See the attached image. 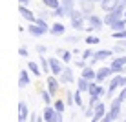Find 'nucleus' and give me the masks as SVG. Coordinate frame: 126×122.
Here are the masks:
<instances>
[{"instance_id":"48","label":"nucleus","mask_w":126,"mask_h":122,"mask_svg":"<svg viewBox=\"0 0 126 122\" xmlns=\"http://www.w3.org/2000/svg\"><path fill=\"white\" fill-rule=\"evenodd\" d=\"M90 122H101V120H97V119H93V117H92V120H90Z\"/></svg>"},{"instance_id":"41","label":"nucleus","mask_w":126,"mask_h":122,"mask_svg":"<svg viewBox=\"0 0 126 122\" xmlns=\"http://www.w3.org/2000/svg\"><path fill=\"white\" fill-rule=\"evenodd\" d=\"M18 55H20V56H28V49H26V47H20V49H18Z\"/></svg>"},{"instance_id":"2","label":"nucleus","mask_w":126,"mask_h":122,"mask_svg":"<svg viewBox=\"0 0 126 122\" xmlns=\"http://www.w3.org/2000/svg\"><path fill=\"white\" fill-rule=\"evenodd\" d=\"M123 88H126V77L124 75H113L110 78V86H108V97H111L117 89H123Z\"/></svg>"},{"instance_id":"21","label":"nucleus","mask_w":126,"mask_h":122,"mask_svg":"<svg viewBox=\"0 0 126 122\" xmlns=\"http://www.w3.org/2000/svg\"><path fill=\"white\" fill-rule=\"evenodd\" d=\"M64 31H66V26H64L62 22H55L53 26H51L49 33L55 35V37H60V35H64Z\"/></svg>"},{"instance_id":"27","label":"nucleus","mask_w":126,"mask_h":122,"mask_svg":"<svg viewBox=\"0 0 126 122\" xmlns=\"http://www.w3.org/2000/svg\"><path fill=\"white\" fill-rule=\"evenodd\" d=\"M53 108L57 109V113H64V109H66V100H62V98L55 100V102H53Z\"/></svg>"},{"instance_id":"17","label":"nucleus","mask_w":126,"mask_h":122,"mask_svg":"<svg viewBox=\"0 0 126 122\" xmlns=\"http://www.w3.org/2000/svg\"><path fill=\"white\" fill-rule=\"evenodd\" d=\"M29 117V109L26 102H18V122H26V119Z\"/></svg>"},{"instance_id":"16","label":"nucleus","mask_w":126,"mask_h":122,"mask_svg":"<svg viewBox=\"0 0 126 122\" xmlns=\"http://www.w3.org/2000/svg\"><path fill=\"white\" fill-rule=\"evenodd\" d=\"M106 113H108V111H106V106H104V102H99L97 106H95V109H93V119L102 120Z\"/></svg>"},{"instance_id":"10","label":"nucleus","mask_w":126,"mask_h":122,"mask_svg":"<svg viewBox=\"0 0 126 122\" xmlns=\"http://www.w3.org/2000/svg\"><path fill=\"white\" fill-rule=\"evenodd\" d=\"M59 78H60V84H71V82H75L73 69L68 68V66H64V71H62V75H60Z\"/></svg>"},{"instance_id":"13","label":"nucleus","mask_w":126,"mask_h":122,"mask_svg":"<svg viewBox=\"0 0 126 122\" xmlns=\"http://www.w3.org/2000/svg\"><path fill=\"white\" fill-rule=\"evenodd\" d=\"M18 13L24 16L28 22H35L37 20V15L31 11V9H28V6H22V4H18Z\"/></svg>"},{"instance_id":"30","label":"nucleus","mask_w":126,"mask_h":122,"mask_svg":"<svg viewBox=\"0 0 126 122\" xmlns=\"http://www.w3.org/2000/svg\"><path fill=\"white\" fill-rule=\"evenodd\" d=\"M99 100H101V97H97V95H90V102H88V108L95 109V106L99 104Z\"/></svg>"},{"instance_id":"18","label":"nucleus","mask_w":126,"mask_h":122,"mask_svg":"<svg viewBox=\"0 0 126 122\" xmlns=\"http://www.w3.org/2000/svg\"><path fill=\"white\" fill-rule=\"evenodd\" d=\"M111 55H113V49H99V51H95L93 58L97 60V62H102V60H106L108 56H111Z\"/></svg>"},{"instance_id":"43","label":"nucleus","mask_w":126,"mask_h":122,"mask_svg":"<svg viewBox=\"0 0 126 122\" xmlns=\"http://www.w3.org/2000/svg\"><path fill=\"white\" fill-rule=\"evenodd\" d=\"M77 66H79V68H86V60H84V58L77 60Z\"/></svg>"},{"instance_id":"3","label":"nucleus","mask_w":126,"mask_h":122,"mask_svg":"<svg viewBox=\"0 0 126 122\" xmlns=\"http://www.w3.org/2000/svg\"><path fill=\"white\" fill-rule=\"evenodd\" d=\"M110 68H111V71H113V75H124L126 73V56L124 55L113 56Z\"/></svg>"},{"instance_id":"4","label":"nucleus","mask_w":126,"mask_h":122,"mask_svg":"<svg viewBox=\"0 0 126 122\" xmlns=\"http://www.w3.org/2000/svg\"><path fill=\"white\" fill-rule=\"evenodd\" d=\"M88 27H86V31L92 35V31H101L104 27V18H101L99 15H90L88 18Z\"/></svg>"},{"instance_id":"8","label":"nucleus","mask_w":126,"mask_h":122,"mask_svg":"<svg viewBox=\"0 0 126 122\" xmlns=\"http://www.w3.org/2000/svg\"><path fill=\"white\" fill-rule=\"evenodd\" d=\"M46 86H47V91H49L51 95H57L59 86H60V78H57L55 75H47V78H46Z\"/></svg>"},{"instance_id":"20","label":"nucleus","mask_w":126,"mask_h":122,"mask_svg":"<svg viewBox=\"0 0 126 122\" xmlns=\"http://www.w3.org/2000/svg\"><path fill=\"white\" fill-rule=\"evenodd\" d=\"M90 84H92V80H88V78H84V77H79V78H77V89H79L80 93L88 91V89H90Z\"/></svg>"},{"instance_id":"54","label":"nucleus","mask_w":126,"mask_h":122,"mask_svg":"<svg viewBox=\"0 0 126 122\" xmlns=\"http://www.w3.org/2000/svg\"><path fill=\"white\" fill-rule=\"evenodd\" d=\"M124 42H126V40H124Z\"/></svg>"},{"instance_id":"53","label":"nucleus","mask_w":126,"mask_h":122,"mask_svg":"<svg viewBox=\"0 0 126 122\" xmlns=\"http://www.w3.org/2000/svg\"><path fill=\"white\" fill-rule=\"evenodd\" d=\"M60 2H62V0H60Z\"/></svg>"},{"instance_id":"51","label":"nucleus","mask_w":126,"mask_h":122,"mask_svg":"<svg viewBox=\"0 0 126 122\" xmlns=\"http://www.w3.org/2000/svg\"><path fill=\"white\" fill-rule=\"evenodd\" d=\"M124 20H126V11H124Z\"/></svg>"},{"instance_id":"23","label":"nucleus","mask_w":126,"mask_h":122,"mask_svg":"<svg viewBox=\"0 0 126 122\" xmlns=\"http://www.w3.org/2000/svg\"><path fill=\"white\" fill-rule=\"evenodd\" d=\"M28 69L33 73L35 77H40V75H42V68H40V64L35 62V60H29V62H28Z\"/></svg>"},{"instance_id":"7","label":"nucleus","mask_w":126,"mask_h":122,"mask_svg":"<svg viewBox=\"0 0 126 122\" xmlns=\"http://www.w3.org/2000/svg\"><path fill=\"white\" fill-rule=\"evenodd\" d=\"M49 68H51V75H55V77H60L62 71H64L62 62H60L57 56H49Z\"/></svg>"},{"instance_id":"33","label":"nucleus","mask_w":126,"mask_h":122,"mask_svg":"<svg viewBox=\"0 0 126 122\" xmlns=\"http://www.w3.org/2000/svg\"><path fill=\"white\" fill-rule=\"evenodd\" d=\"M35 24H38V26H40V27H44L46 29V31H49V26H47V22H46V18H42V16H37V20H35Z\"/></svg>"},{"instance_id":"22","label":"nucleus","mask_w":126,"mask_h":122,"mask_svg":"<svg viewBox=\"0 0 126 122\" xmlns=\"http://www.w3.org/2000/svg\"><path fill=\"white\" fill-rule=\"evenodd\" d=\"M38 64H40V68H42V73H46V75H51L49 58H46L44 55H40V56H38Z\"/></svg>"},{"instance_id":"52","label":"nucleus","mask_w":126,"mask_h":122,"mask_svg":"<svg viewBox=\"0 0 126 122\" xmlns=\"http://www.w3.org/2000/svg\"><path fill=\"white\" fill-rule=\"evenodd\" d=\"M123 122H126V119H124V120H123Z\"/></svg>"},{"instance_id":"31","label":"nucleus","mask_w":126,"mask_h":122,"mask_svg":"<svg viewBox=\"0 0 126 122\" xmlns=\"http://www.w3.org/2000/svg\"><path fill=\"white\" fill-rule=\"evenodd\" d=\"M62 6L66 7V9H68L69 13H71V11L77 7V6H75V0H62Z\"/></svg>"},{"instance_id":"29","label":"nucleus","mask_w":126,"mask_h":122,"mask_svg":"<svg viewBox=\"0 0 126 122\" xmlns=\"http://www.w3.org/2000/svg\"><path fill=\"white\" fill-rule=\"evenodd\" d=\"M84 42H86V44H88V46H95V44H99V42H101V40H99V37H95V35H88Z\"/></svg>"},{"instance_id":"14","label":"nucleus","mask_w":126,"mask_h":122,"mask_svg":"<svg viewBox=\"0 0 126 122\" xmlns=\"http://www.w3.org/2000/svg\"><path fill=\"white\" fill-rule=\"evenodd\" d=\"M119 4H121V0H102L99 6L102 7V11H104V13H110V11H113L115 7L119 6Z\"/></svg>"},{"instance_id":"11","label":"nucleus","mask_w":126,"mask_h":122,"mask_svg":"<svg viewBox=\"0 0 126 122\" xmlns=\"http://www.w3.org/2000/svg\"><path fill=\"white\" fill-rule=\"evenodd\" d=\"M42 117H44L46 122H57V109L53 106H46L44 111H42Z\"/></svg>"},{"instance_id":"37","label":"nucleus","mask_w":126,"mask_h":122,"mask_svg":"<svg viewBox=\"0 0 126 122\" xmlns=\"http://www.w3.org/2000/svg\"><path fill=\"white\" fill-rule=\"evenodd\" d=\"M62 62L64 64L71 62V53H69V51H62Z\"/></svg>"},{"instance_id":"32","label":"nucleus","mask_w":126,"mask_h":122,"mask_svg":"<svg viewBox=\"0 0 126 122\" xmlns=\"http://www.w3.org/2000/svg\"><path fill=\"white\" fill-rule=\"evenodd\" d=\"M111 37H113L115 40H126V29H123V31H113Z\"/></svg>"},{"instance_id":"35","label":"nucleus","mask_w":126,"mask_h":122,"mask_svg":"<svg viewBox=\"0 0 126 122\" xmlns=\"http://www.w3.org/2000/svg\"><path fill=\"white\" fill-rule=\"evenodd\" d=\"M113 51H115V53H121V55H123L124 51H126V42L123 40V44H117V46L113 47Z\"/></svg>"},{"instance_id":"42","label":"nucleus","mask_w":126,"mask_h":122,"mask_svg":"<svg viewBox=\"0 0 126 122\" xmlns=\"http://www.w3.org/2000/svg\"><path fill=\"white\" fill-rule=\"evenodd\" d=\"M101 122H113V119L110 117V113H106V115H104V119H102Z\"/></svg>"},{"instance_id":"28","label":"nucleus","mask_w":126,"mask_h":122,"mask_svg":"<svg viewBox=\"0 0 126 122\" xmlns=\"http://www.w3.org/2000/svg\"><path fill=\"white\" fill-rule=\"evenodd\" d=\"M40 97H42L46 106H51V97H53V95H51L49 91H40Z\"/></svg>"},{"instance_id":"12","label":"nucleus","mask_w":126,"mask_h":122,"mask_svg":"<svg viewBox=\"0 0 126 122\" xmlns=\"http://www.w3.org/2000/svg\"><path fill=\"white\" fill-rule=\"evenodd\" d=\"M28 33L31 35V37H42V35H46V33H49V31H46L44 27H40V26L35 24V22H29V26H28Z\"/></svg>"},{"instance_id":"40","label":"nucleus","mask_w":126,"mask_h":122,"mask_svg":"<svg viewBox=\"0 0 126 122\" xmlns=\"http://www.w3.org/2000/svg\"><path fill=\"white\" fill-rule=\"evenodd\" d=\"M37 51H38L40 55H44L46 51H47V47H46V46H42V44H38V46H37Z\"/></svg>"},{"instance_id":"5","label":"nucleus","mask_w":126,"mask_h":122,"mask_svg":"<svg viewBox=\"0 0 126 122\" xmlns=\"http://www.w3.org/2000/svg\"><path fill=\"white\" fill-rule=\"evenodd\" d=\"M111 77H113L111 68L110 66H102L101 69H97V78H95V80H97L99 84H102V82H106L108 78H111Z\"/></svg>"},{"instance_id":"26","label":"nucleus","mask_w":126,"mask_h":122,"mask_svg":"<svg viewBox=\"0 0 126 122\" xmlns=\"http://www.w3.org/2000/svg\"><path fill=\"white\" fill-rule=\"evenodd\" d=\"M42 4L47 7V9H57V7H60V0H42Z\"/></svg>"},{"instance_id":"49","label":"nucleus","mask_w":126,"mask_h":122,"mask_svg":"<svg viewBox=\"0 0 126 122\" xmlns=\"http://www.w3.org/2000/svg\"><path fill=\"white\" fill-rule=\"evenodd\" d=\"M121 4H123V6L126 7V0H121Z\"/></svg>"},{"instance_id":"24","label":"nucleus","mask_w":126,"mask_h":122,"mask_svg":"<svg viewBox=\"0 0 126 122\" xmlns=\"http://www.w3.org/2000/svg\"><path fill=\"white\" fill-rule=\"evenodd\" d=\"M110 27H111V31H123V29H126V20L121 18V20H117V22L110 24Z\"/></svg>"},{"instance_id":"1","label":"nucleus","mask_w":126,"mask_h":122,"mask_svg":"<svg viewBox=\"0 0 126 122\" xmlns=\"http://www.w3.org/2000/svg\"><path fill=\"white\" fill-rule=\"evenodd\" d=\"M69 20H71V27L75 31H82V29L88 27V20H86V13L80 7H75L69 13Z\"/></svg>"},{"instance_id":"9","label":"nucleus","mask_w":126,"mask_h":122,"mask_svg":"<svg viewBox=\"0 0 126 122\" xmlns=\"http://www.w3.org/2000/svg\"><path fill=\"white\" fill-rule=\"evenodd\" d=\"M77 2H79V7L86 13V18L90 15H93V9H95V4L97 2H93V0H77Z\"/></svg>"},{"instance_id":"6","label":"nucleus","mask_w":126,"mask_h":122,"mask_svg":"<svg viewBox=\"0 0 126 122\" xmlns=\"http://www.w3.org/2000/svg\"><path fill=\"white\" fill-rule=\"evenodd\" d=\"M121 106H123V102H121L119 98H113L111 100V104H110V109H108V113H110V117L113 120H117V119H121Z\"/></svg>"},{"instance_id":"46","label":"nucleus","mask_w":126,"mask_h":122,"mask_svg":"<svg viewBox=\"0 0 126 122\" xmlns=\"http://www.w3.org/2000/svg\"><path fill=\"white\" fill-rule=\"evenodd\" d=\"M64 119H62V113H57V122H62Z\"/></svg>"},{"instance_id":"44","label":"nucleus","mask_w":126,"mask_h":122,"mask_svg":"<svg viewBox=\"0 0 126 122\" xmlns=\"http://www.w3.org/2000/svg\"><path fill=\"white\" fill-rule=\"evenodd\" d=\"M86 117H93V109L92 108H86V113H84Z\"/></svg>"},{"instance_id":"15","label":"nucleus","mask_w":126,"mask_h":122,"mask_svg":"<svg viewBox=\"0 0 126 122\" xmlns=\"http://www.w3.org/2000/svg\"><path fill=\"white\" fill-rule=\"evenodd\" d=\"M80 77L88 78V80H95L97 78V69H93V66H86V68H82Z\"/></svg>"},{"instance_id":"34","label":"nucleus","mask_w":126,"mask_h":122,"mask_svg":"<svg viewBox=\"0 0 126 122\" xmlns=\"http://www.w3.org/2000/svg\"><path fill=\"white\" fill-rule=\"evenodd\" d=\"M66 104L68 106H73V104H75V93H66Z\"/></svg>"},{"instance_id":"47","label":"nucleus","mask_w":126,"mask_h":122,"mask_svg":"<svg viewBox=\"0 0 126 122\" xmlns=\"http://www.w3.org/2000/svg\"><path fill=\"white\" fill-rule=\"evenodd\" d=\"M29 120H31V122H37V117H35V113H31V117H29Z\"/></svg>"},{"instance_id":"36","label":"nucleus","mask_w":126,"mask_h":122,"mask_svg":"<svg viewBox=\"0 0 126 122\" xmlns=\"http://www.w3.org/2000/svg\"><path fill=\"white\" fill-rule=\"evenodd\" d=\"M93 55H95V51H92V49H86L84 53H82V58H84V60H92V58H93Z\"/></svg>"},{"instance_id":"50","label":"nucleus","mask_w":126,"mask_h":122,"mask_svg":"<svg viewBox=\"0 0 126 122\" xmlns=\"http://www.w3.org/2000/svg\"><path fill=\"white\" fill-rule=\"evenodd\" d=\"M93 2H97V4H101V2H102V0H93Z\"/></svg>"},{"instance_id":"19","label":"nucleus","mask_w":126,"mask_h":122,"mask_svg":"<svg viewBox=\"0 0 126 122\" xmlns=\"http://www.w3.org/2000/svg\"><path fill=\"white\" fill-rule=\"evenodd\" d=\"M28 71H29V69H22V71H20V75H18V88H26V86L31 82Z\"/></svg>"},{"instance_id":"39","label":"nucleus","mask_w":126,"mask_h":122,"mask_svg":"<svg viewBox=\"0 0 126 122\" xmlns=\"http://www.w3.org/2000/svg\"><path fill=\"white\" fill-rule=\"evenodd\" d=\"M117 98H119L121 102H124V100H126V88H123V89L119 91V95H117Z\"/></svg>"},{"instance_id":"45","label":"nucleus","mask_w":126,"mask_h":122,"mask_svg":"<svg viewBox=\"0 0 126 122\" xmlns=\"http://www.w3.org/2000/svg\"><path fill=\"white\" fill-rule=\"evenodd\" d=\"M29 2H31V0H18V4H22V6H28Z\"/></svg>"},{"instance_id":"25","label":"nucleus","mask_w":126,"mask_h":122,"mask_svg":"<svg viewBox=\"0 0 126 122\" xmlns=\"http://www.w3.org/2000/svg\"><path fill=\"white\" fill-rule=\"evenodd\" d=\"M51 15H53V16H57V18H60V16H69V11L62 6V4H60V7L53 9V13H51Z\"/></svg>"},{"instance_id":"38","label":"nucleus","mask_w":126,"mask_h":122,"mask_svg":"<svg viewBox=\"0 0 126 122\" xmlns=\"http://www.w3.org/2000/svg\"><path fill=\"white\" fill-rule=\"evenodd\" d=\"M75 104H77L79 108H82V97H80V91H79V89L75 91Z\"/></svg>"}]
</instances>
